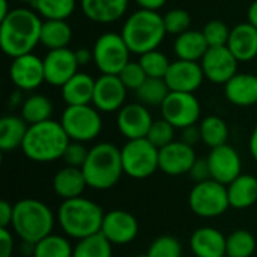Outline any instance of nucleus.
Returning a JSON list of instances; mask_svg holds the SVG:
<instances>
[{"label":"nucleus","mask_w":257,"mask_h":257,"mask_svg":"<svg viewBox=\"0 0 257 257\" xmlns=\"http://www.w3.org/2000/svg\"><path fill=\"white\" fill-rule=\"evenodd\" d=\"M42 18L29 8H15L0 21V47L11 57H20L33 53L41 44Z\"/></svg>","instance_id":"obj_1"},{"label":"nucleus","mask_w":257,"mask_h":257,"mask_svg":"<svg viewBox=\"0 0 257 257\" xmlns=\"http://www.w3.org/2000/svg\"><path fill=\"white\" fill-rule=\"evenodd\" d=\"M105 212L102 208L86 197L62 200L57 209V223L65 236L80 241L101 232Z\"/></svg>","instance_id":"obj_2"},{"label":"nucleus","mask_w":257,"mask_h":257,"mask_svg":"<svg viewBox=\"0 0 257 257\" xmlns=\"http://www.w3.org/2000/svg\"><path fill=\"white\" fill-rule=\"evenodd\" d=\"M69 137L60 122L50 119L41 123L29 125L23 142V154L35 163H53L63 157Z\"/></svg>","instance_id":"obj_3"},{"label":"nucleus","mask_w":257,"mask_h":257,"mask_svg":"<svg viewBox=\"0 0 257 257\" xmlns=\"http://www.w3.org/2000/svg\"><path fill=\"white\" fill-rule=\"evenodd\" d=\"M120 35L133 54L142 56L148 51L158 50L167 30L164 18L158 11L137 9L123 23Z\"/></svg>","instance_id":"obj_4"},{"label":"nucleus","mask_w":257,"mask_h":257,"mask_svg":"<svg viewBox=\"0 0 257 257\" xmlns=\"http://www.w3.org/2000/svg\"><path fill=\"white\" fill-rule=\"evenodd\" d=\"M81 170L86 178L87 188L96 191L113 188L123 175L120 149L108 142L96 143L90 148L89 157Z\"/></svg>","instance_id":"obj_5"},{"label":"nucleus","mask_w":257,"mask_h":257,"mask_svg":"<svg viewBox=\"0 0 257 257\" xmlns=\"http://www.w3.org/2000/svg\"><path fill=\"white\" fill-rule=\"evenodd\" d=\"M53 211L41 200L26 197L14 203V218L11 230L26 242L36 244L53 233L56 223Z\"/></svg>","instance_id":"obj_6"},{"label":"nucleus","mask_w":257,"mask_h":257,"mask_svg":"<svg viewBox=\"0 0 257 257\" xmlns=\"http://www.w3.org/2000/svg\"><path fill=\"white\" fill-rule=\"evenodd\" d=\"M60 123L71 142L87 143L95 140L102 131L101 111L92 104L66 105L62 113Z\"/></svg>","instance_id":"obj_7"},{"label":"nucleus","mask_w":257,"mask_h":257,"mask_svg":"<svg viewBox=\"0 0 257 257\" xmlns=\"http://www.w3.org/2000/svg\"><path fill=\"white\" fill-rule=\"evenodd\" d=\"M158 151L148 139L126 140L120 148L123 175L133 179H148L160 170Z\"/></svg>","instance_id":"obj_8"},{"label":"nucleus","mask_w":257,"mask_h":257,"mask_svg":"<svg viewBox=\"0 0 257 257\" xmlns=\"http://www.w3.org/2000/svg\"><path fill=\"white\" fill-rule=\"evenodd\" d=\"M188 206L200 218H217L230 208L227 187L209 179L194 184L188 194Z\"/></svg>","instance_id":"obj_9"},{"label":"nucleus","mask_w":257,"mask_h":257,"mask_svg":"<svg viewBox=\"0 0 257 257\" xmlns=\"http://www.w3.org/2000/svg\"><path fill=\"white\" fill-rule=\"evenodd\" d=\"M92 51L93 63L96 65L98 71L107 75H119L133 54L122 35L116 32L102 33L95 41Z\"/></svg>","instance_id":"obj_10"},{"label":"nucleus","mask_w":257,"mask_h":257,"mask_svg":"<svg viewBox=\"0 0 257 257\" xmlns=\"http://www.w3.org/2000/svg\"><path fill=\"white\" fill-rule=\"evenodd\" d=\"M161 117L172 123L176 130L196 125L202 114V107L194 93L170 92L160 107Z\"/></svg>","instance_id":"obj_11"},{"label":"nucleus","mask_w":257,"mask_h":257,"mask_svg":"<svg viewBox=\"0 0 257 257\" xmlns=\"http://www.w3.org/2000/svg\"><path fill=\"white\" fill-rule=\"evenodd\" d=\"M9 78L21 92H33L45 83L44 59L29 53L12 59L9 66Z\"/></svg>","instance_id":"obj_12"},{"label":"nucleus","mask_w":257,"mask_h":257,"mask_svg":"<svg viewBox=\"0 0 257 257\" xmlns=\"http://www.w3.org/2000/svg\"><path fill=\"white\" fill-rule=\"evenodd\" d=\"M205 78L214 84H226L238 74L239 62L232 51L224 47H209L205 57L200 60Z\"/></svg>","instance_id":"obj_13"},{"label":"nucleus","mask_w":257,"mask_h":257,"mask_svg":"<svg viewBox=\"0 0 257 257\" xmlns=\"http://www.w3.org/2000/svg\"><path fill=\"white\" fill-rule=\"evenodd\" d=\"M128 89L123 86L119 75L101 74L95 80V90L92 105L101 113L119 111L126 101Z\"/></svg>","instance_id":"obj_14"},{"label":"nucleus","mask_w":257,"mask_h":257,"mask_svg":"<svg viewBox=\"0 0 257 257\" xmlns=\"http://www.w3.org/2000/svg\"><path fill=\"white\" fill-rule=\"evenodd\" d=\"M152 123H154V117L149 111V107L140 102L125 104L117 111L116 125L119 133L126 140L146 139Z\"/></svg>","instance_id":"obj_15"},{"label":"nucleus","mask_w":257,"mask_h":257,"mask_svg":"<svg viewBox=\"0 0 257 257\" xmlns=\"http://www.w3.org/2000/svg\"><path fill=\"white\" fill-rule=\"evenodd\" d=\"M44 59L45 83L53 87H62L78 72V62L75 57V50L60 48L47 51Z\"/></svg>","instance_id":"obj_16"},{"label":"nucleus","mask_w":257,"mask_h":257,"mask_svg":"<svg viewBox=\"0 0 257 257\" xmlns=\"http://www.w3.org/2000/svg\"><path fill=\"white\" fill-rule=\"evenodd\" d=\"M137 218L125 209H111L105 212L101 232L113 245H126L139 235Z\"/></svg>","instance_id":"obj_17"},{"label":"nucleus","mask_w":257,"mask_h":257,"mask_svg":"<svg viewBox=\"0 0 257 257\" xmlns=\"http://www.w3.org/2000/svg\"><path fill=\"white\" fill-rule=\"evenodd\" d=\"M206 158L211 169V179L226 187L242 173L241 155L230 145H223L211 149Z\"/></svg>","instance_id":"obj_18"},{"label":"nucleus","mask_w":257,"mask_h":257,"mask_svg":"<svg viewBox=\"0 0 257 257\" xmlns=\"http://www.w3.org/2000/svg\"><path fill=\"white\" fill-rule=\"evenodd\" d=\"M170 92L194 93L203 84L205 74L200 62H190L176 59L170 63V68L164 77Z\"/></svg>","instance_id":"obj_19"},{"label":"nucleus","mask_w":257,"mask_h":257,"mask_svg":"<svg viewBox=\"0 0 257 257\" xmlns=\"http://www.w3.org/2000/svg\"><path fill=\"white\" fill-rule=\"evenodd\" d=\"M196 160H197V155L194 149L181 140H175L173 143L158 151L160 170L167 176L188 175Z\"/></svg>","instance_id":"obj_20"},{"label":"nucleus","mask_w":257,"mask_h":257,"mask_svg":"<svg viewBox=\"0 0 257 257\" xmlns=\"http://www.w3.org/2000/svg\"><path fill=\"white\" fill-rule=\"evenodd\" d=\"M226 239L221 230L203 226L193 232L190 248L194 257H226Z\"/></svg>","instance_id":"obj_21"},{"label":"nucleus","mask_w":257,"mask_h":257,"mask_svg":"<svg viewBox=\"0 0 257 257\" xmlns=\"http://www.w3.org/2000/svg\"><path fill=\"white\" fill-rule=\"evenodd\" d=\"M227 48L239 63L251 62L257 57V29L250 23H239L230 29Z\"/></svg>","instance_id":"obj_22"},{"label":"nucleus","mask_w":257,"mask_h":257,"mask_svg":"<svg viewBox=\"0 0 257 257\" xmlns=\"http://www.w3.org/2000/svg\"><path fill=\"white\" fill-rule=\"evenodd\" d=\"M130 0H80L84 17L98 24L119 21L128 11Z\"/></svg>","instance_id":"obj_23"},{"label":"nucleus","mask_w":257,"mask_h":257,"mask_svg":"<svg viewBox=\"0 0 257 257\" xmlns=\"http://www.w3.org/2000/svg\"><path fill=\"white\" fill-rule=\"evenodd\" d=\"M224 96L236 107L257 104V75L238 72L224 84Z\"/></svg>","instance_id":"obj_24"},{"label":"nucleus","mask_w":257,"mask_h":257,"mask_svg":"<svg viewBox=\"0 0 257 257\" xmlns=\"http://www.w3.org/2000/svg\"><path fill=\"white\" fill-rule=\"evenodd\" d=\"M86 188L87 182L81 169L65 166L53 176V191L62 200L81 197Z\"/></svg>","instance_id":"obj_25"},{"label":"nucleus","mask_w":257,"mask_h":257,"mask_svg":"<svg viewBox=\"0 0 257 257\" xmlns=\"http://www.w3.org/2000/svg\"><path fill=\"white\" fill-rule=\"evenodd\" d=\"M209 50V45L205 39V35L202 30H187L182 35L176 36L173 44V51L176 59L181 60H190V62H200L206 51Z\"/></svg>","instance_id":"obj_26"},{"label":"nucleus","mask_w":257,"mask_h":257,"mask_svg":"<svg viewBox=\"0 0 257 257\" xmlns=\"http://www.w3.org/2000/svg\"><path fill=\"white\" fill-rule=\"evenodd\" d=\"M62 98L66 105H87L92 104L93 90H95V78L86 72H77L69 81H66L62 87Z\"/></svg>","instance_id":"obj_27"},{"label":"nucleus","mask_w":257,"mask_h":257,"mask_svg":"<svg viewBox=\"0 0 257 257\" xmlns=\"http://www.w3.org/2000/svg\"><path fill=\"white\" fill-rule=\"evenodd\" d=\"M29 123L17 114H6L0 119V151L3 154L21 149Z\"/></svg>","instance_id":"obj_28"},{"label":"nucleus","mask_w":257,"mask_h":257,"mask_svg":"<svg viewBox=\"0 0 257 257\" xmlns=\"http://www.w3.org/2000/svg\"><path fill=\"white\" fill-rule=\"evenodd\" d=\"M227 196L230 208L247 209L257 202V178L253 175L241 173L227 185Z\"/></svg>","instance_id":"obj_29"},{"label":"nucleus","mask_w":257,"mask_h":257,"mask_svg":"<svg viewBox=\"0 0 257 257\" xmlns=\"http://www.w3.org/2000/svg\"><path fill=\"white\" fill-rule=\"evenodd\" d=\"M72 41V27L66 20H44L41 27V45L48 51L69 48Z\"/></svg>","instance_id":"obj_30"},{"label":"nucleus","mask_w":257,"mask_h":257,"mask_svg":"<svg viewBox=\"0 0 257 257\" xmlns=\"http://www.w3.org/2000/svg\"><path fill=\"white\" fill-rule=\"evenodd\" d=\"M20 110H21L20 116L29 125H35V123L50 120L53 116L54 107L48 96H45L42 93H32L24 99Z\"/></svg>","instance_id":"obj_31"},{"label":"nucleus","mask_w":257,"mask_h":257,"mask_svg":"<svg viewBox=\"0 0 257 257\" xmlns=\"http://www.w3.org/2000/svg\"><path fill=\"white\" fill-rule=\"evenodd\" d=\"M199 126H200V133H202V142L208 148L214 149V148L227 145L230 131H229L227 122L223 117L209 114L200 120Z\"/></svg>","instance_id":"obj_32"},{"label":"nucleus","mask_w":257,"mask_h":257,"mask_svg":"<svg viewBox=\"0 0 257 257\" xmlns=\"http://www.w3.org/2000/svg\"><path fill=\"white\" fill-rule=\"evenodd\" d=\"M170 89L164 78H151L148 77L146 81L136 90V96L140 104L146 107H161L166 101Z\"/></svg>","instance_id":"obj_33"},{"label":"nucleus","mask_w":257,"mask_h":257,"mask_svg":"<svg viewBox=\"0 0 257 257\" xmlns=\"http://www.w3.org/2000/svg\"><path fill=\"white\" fill-rule=\"evenodd\" d=\"M74 247L68 236L50 233L35 244L33 257H72Z\"/></svg>","instance_id":"obj_34"},{"label":"nucleus","mask_w":257,"mask_h":257,"mask_svg":"<svg viewBox=\"0 0 257 257\" xmlns=\"http://www.w3.org/2000/svg\"><path fill=\"white\" fill-rule=\"evenodd\" d=\"M113 244L102 235L96 233L77 241L72 257H111Z\"/></svg>","instance_id":"obj_35"},{"label":"nucleus","mask_w":257,"mask_h":257,"mask_svg":"<svg viewBox=\"0 0 257 257\" xmlns=\"http://www.w3.org/2000/svg\"><path fill=\"white\" fill-rule=\"evenodd\" d=\"M256 247V238L250 230L236 229L226 239V257H251Z\"/></svg>","instance_id":"obj_36"},{"label":"nucleus","mask_w":257,"mask_h":257,"mask_svg":"<svg viewBox=\"0 0 257 257\" xmlns=\"http://www.w3.org/2000/svg\"><path fill=\"white\" fill-rule=\"evenodd\" d=\"M44 20H68L77 8V0H36L32 6Z\"/></svg>","instance_id":"obj_37"},{"label":"nucleus","mask_w":257,"mask_h":257,"mask_svg":"<svg viewBox=\"0 0 257 257\" xmlns=\"http://www.w3.org/2000/svg\"><path fill=\"white\" fill-rule=\"evenodd\" d=\"M139 62L146 75L151 78H164L172 63L169 57L160 50H152L139 56Z\"/></svg>","instance_id":"obj_38"},{"label":"nucleus","mask_w":257,"mask_h":257,"mask_svg":"<svg viewBox=\"0 0 257 257\" xmlns=\"http://www.w3.org/2000/svg\"><path fill=\"white\" fill-rule=\"evenodd\" d=\"M146 254L149 257H182V245L175 236L163 235L151 242Z\"/></svg>","instance_id":"obj_39"},{"label":"nucleus","mask_w":257,"mask_h":257,"mask_svg":"<svg viewBox=\"0 0 257 257\" xmlns=\"http://www.w3.org/2000/svg\"><path fill=\"white\" fill-rule=\"evenodd\" d=\"M175 131H176V128L172 123H169L166 119L161 117V119L154 120V123H152L146 139L157 149H161V148H164V146H167V145L175 142Z\"/></svg>","instance_id":"obj_40"},{"label":"nucleus","mask_w":257,"mask_h":257,"mask_svg":"<svg viewBox=\"0 0 257 257\" xmlns=\"http://www.w3.org/2000/svg\"><path fill=\"white\" fill-rule=\"evenodd\" d=\"M163 18H164V26H166V30L169 35L179 36L184 32L190 30L191 15L188 14V11L182 9V8L170 9L169 12H166L163 15Z\"/></svg>","instance_id":"obj_41"},{"label":"nucleus","mask_w":257,"mask_h":257,"mask_svg":"<svg viewBox=\"0 0 257 257\" xmlns=\"http://www.w3.org/2000/svg\"><path fill=\"white\" fill-rule=\"evenodd\" d=\"M205 39L209 47H224L229 42L230 29L229 26L221 20H211L205 24L202 29Z\"/></svg>","instance_id":"obj_42"},{"label":"nucleus","mask_w":257,"mask_h":257,"mask_svg":"<svg viewBox=\"0 0 257 257\" xmlns=\"http://www.w3.org/2000/svg\"><path fill=\"white\" fill-rule=\"evenodd\" d=\"M119 78L122 80L123 86H125L128 90H134V92H136V90L140 89V86L146 81L148 75H146V72H145V69L142 68V65H140L139 60H137V62L130 60V62L125 65V68L120 71Z\"/></svg>","instance_id":"obj_43"},{"label":"nucleus","mask_w":257,"mask_h":257,"mask_svg":"<svg viewBox=\"0 0 257 257\" xmlns=\"http://www.w3.org/2000/svg\"><path fill=\"white\" fill-rule=\"evenodd\" d=\"M89 151H90V148H86V143L69 142L62 160L69 167L83 169V166H84V163H86V160L89 157Z\"/></svg>","instance_id":"obj_44"},{"label":"nucleus","mask_w":257,"mask_h":257,"mask_svg":"<svg viewBox=\"0 0 257 257\" xmlns=\"http://www.w3.org/2000/svg\"><path fill=\"white\" fill-rule=\"evenodd\" d=\"M188 176H190L196 184L209 181V179H211V169H209L208 158H200V157H197L196 163L193 164V167H191L190 172H188Z\"/></svg>","instance_id":"obj_45"},{"label":"nucleus","mask_w":257,"mask_h":257,"mask_svg":"<svg viewBox=\"0 0 257 257\" xmlns=\"http://www.w3.org/2000/svg\"><path fill=\"white\" fill-rule=\"evenodd\" d=\"M15 241L11 229H0V257H12Z\"/></svg>","instance_id":"obj_46"},{"label":"nucleus","mask_w":257,"mask_h":257,"mask_svg":"<svg viewBox=\"0 0 257 257\" xmlns=\"http://www.w3.org/2000/svg\"><path fill=\"white\" fill-rule=\"evenodd\" d=\"M181 142H184L185 145H188L191 148L194 145H197L199 142H202L200 126L196 123V125H191V126H187V128L181 130Z\"/></svg>","instance_id":"obj_47"},{"label":"nucleus","mask_w":257,"mask_h":257,"mask_svg":"<svg viewBox=\"0 0 257 257\" xmlns=\"http://www.w3.org/2000/svg\"><path fill=\"white\" fill-rule=\"evenodd\" d=\"M14 218V205L8 200L0 202V229H11Z\"/></svg>","instance_id":"obj_48"},{"label":"nucleus","mask_w":257,"mask_h":257,"mask_svg":"<svg viewBox=\"0 0 257 257\" xmlns=\"http://www.w3.org/2000/svg\"><path fill=\"white\" fill-rule=\"evenodd\" d=\"M75 57L80 66L89 65L90 62H93V51L89 48H78L75 50Z\"/></svg>","instance_id":"obj_49"},{"label":"nucleus","mask_w":257,"mask_h":257,"mask_svg":"<svg viewBox=\"0 0 257 257\" xmlns=\"http://www.w3.org/2000/svg\"><path fill=\"white\" fill-rule=\"evenodd\" d=\"M134 2L140 6V9H148V11H158L167 3V0H134Z\"/></svg>","instance_id":"obj_50"},{"label":"nucleus","mask_w":257,"mask_h":257,"mask_svg":"<svg viewBox=\"0 0 257 257\" xmlns=\"http://www.w3.org/2000/svg\"><path fill=\"white\" fill-rule=\"evenodd\" d=\"M23 93L24 92H21V90H15V92H12L11 95H9V99H8V107L9 108H17V107H20L21 108V105H23V102H24V98H23Z\"/></svg>","instance_id":"obj_51"},{"label":"nucleus","mask_w":257,"mask_h":257,"mask_svg":"<svg viewBox=\"0 0 257 257\" xmlns=\"http://www.w3.org/2000/svg\"><path fill=\"white\" fill-rule=\"evenodd\" d=\"M247 23H250L257 29V0H254L247 9Z\"/></svg>","instance_id":"obj_52"},{"label":"nucleus","mask_w":257,"mask_h":257,"mask_svg":"<svg viewBox=\"0 0 257 257\" xmlns=\"http://www.w3.org/2000/svg\"><path fill=\"white\" fill-rule=\"evenodd\" d=\"M248 149H250V154L253 157V160L257 163V125L256 128L253 130L251 136H250V142H248Z\"/></svg>","instance_id":"obj_53"},{"label":"nucleus","mask_w":257,"mask_h":257,"mask_svg":"<svg viewBox=\"0 0 257 257\" xmlns=\"http://www.w3.org/2000/svg\"><path fill=\"white\" fill-rule=\"evenodd\" d=\"M11 8H9V3H8V0H0V21L3 20V18H6L9 14H11Z\"/></svg>","instance_id":"obj_54"},{"label":"nucleus","mask_w":257,"mask_h":257,"mask_svg":"<svg viewBox=\"0 0 257 257\" xmlns=\"http://www.w3.org/2000/svg\"><path fill=\"white\" fill-rule=\"evenodd\" d=\"M18 2H21V3H24V5H32V6H33L36 0H18Z\"/></svg>","instance_id":"obj_55"},{"label":"nucleus","mask_w":257,"mask_h":257,"mask_svg":"<svg viewBox=\"0 0 257 257\" xmlns=\"http://www.w3.org/2000/svg\"><path fill=\"white\" fill-rule=\"evenodd\" d=\"M134 257H149L146 253H142V254H137V256H134Z\"/></svg>","instance_id":"obj_56"}]
</instances>
